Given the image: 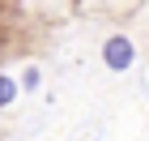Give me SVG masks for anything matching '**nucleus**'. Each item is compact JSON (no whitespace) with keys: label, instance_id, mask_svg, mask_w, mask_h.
I'll return each instance as SVG.
<instances>
[{"label":"nucleus","instance_id":"f257e3e1","mask_svg":"<svg viewBox=\"0 0 149 141\" xmlns=\"http://www.w3.org/2000/svg\"><path fill=\"white\" fill-rule=\"evenodd\" d=\"M132 60H136V47H132V39L128 34H111L102 43V64L111 73H124V69H132Z\"/></svg>","mask_w":149,"mask_h":141},{"label":"nucleus","instance_id":"f03ea898","mask_svg":"<svg viewBox=\"0 0 149 141\" xmlns=\"http://www.w3.org/2000/svg\"><path fill=\"white\" fill-rule=\"evenodd\" d=\"M17 94H22V86L13 81L9 73H0V107H9V103H13V98H17Z\"/></svg>","mask_w":149,"mask_h":141},{"label":"nucleus","instance_id":"7ed1b4c3","mask_svg":"<svg viewBox=\"0 0 149 141\" xmlns=\"http://www.w3.org/2000/svg\"><path fill=\"white\" fill-rule=\"evenodd\" d=\"M34 86H38V69H34V64H30V69L22 73V90H34Z\"/></svg>","mask_w":149,"mask_h":141}]
</instances>
